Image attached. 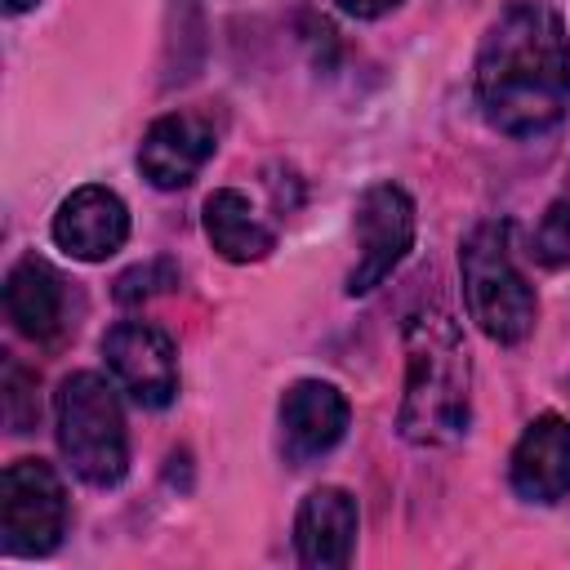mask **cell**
<instances>
[{
  "label": "cell",
  "mask_w": 570,
  "mask_h": 570,
  "mask_svg": "<svg viewBox=\"0 0 570 570\" xmlns=\"http://www.w3.org/2000/svg\"><path fill=\"white\" fill-rule=\"evenodd\" d=\"M476 107L508 138L548 134L570 107V36L543 0L499 9L476 49Z\"/></svg>",
  "instance_id": "6da1fadb"
},
{
  "label": "cell",
  "mask_w": 570,
  "mask_h": 570,
  "mask_svg": "<svg viewBox=\"0 0 570 570\" xmlns=\"http://www.w3.org/2000/svg\"><path fill=\"white\" fill-rule=\"evenodd\" d=\"M472 410V361L459 321L423 303L405 316V396L396 432L410 445H454L468 432Z\"/></svg>",
  "instance_id": "7a4b0ae2"
},
{
  "label": "cell",
  "mask_w": 570,
  "mask_h": 570,
  "mask_svg": "<svg viewBox=\"0 0 570 570\" xmlns=\"http://www.w3.org/2000/svg\"><path fill=\"white\" fill-rule=\"evenodd\" d=\"M53 419H58V445L71 472L98 490L120 485V476L129 472V432H125V410L116 387L102 374L80 370L62 379L53 396Z\"/></svg>",
  "instance_id": "3957f363"
},
{
  "label": "cell",
  "mask_w": 570,
  "mask_h": 570,
  "mask_svg": "<svg viewBox=\"0 0 570 570\" xmlns=\"http://www.w3.org/2000/svg\"><path fill=\"white\" fill-rule=\"evenodd\" d=\"M459 272H463L468 312L490 343L512 347V343L530 338L539 303H534L530 281L521 276V267L508 254V223L472 227V236L459 249Z\"/></svg>",
  "instance_id": "277c9868"
},
{
  "label": "cell",
  "mask_w": 570,
  "mask_h": 570,
  "mask_svg": "<svg viewBox=\"0 0 570 570\" xmlns=\"http://www.w3.org/2000/svg\"><path fill=\"white\" fill-rule=\"evenodd\" d=\"M67 530V490L45 459H13L0 476V534L13 557H45Z\"/></svg>",
  "instance_id": "5b68a950"
},
{
  "label": "cell",
  "mask_w": 570,
  "mask_h": 570,
  "mask_svg": "<svg viewBox=\"0 0 570 570\" xmlns=\"http://www.w3.org/2000/svg\"><path fill=\"white\" fill-rule=\"evenodd\" d=\"M356 267L347 272V294H370L383 285L414 245V200L396 183H374L356 200Z\"/></svg>",
  "instance_id": "8992f818"
},
{
  "label": "cell",
  "mask_w": 570,
  "mask_h": 570,
  "mask_svg": "<svg viewBox=\"0 0 570 570\" xmlns=\"http://www.w3.org/2000/svg\"><path fill=\"white\" fill-rule=\"evenodd\" d=\"M102 356L111 379L142 405V410H165L178 392V352L165 330L151 321H116L102 334Z\"/></svg>",
  "instance_id": "52a82bcc"
},
{
  "label": "cell",
  "mask_w": 570,
  "mask_h": 570,
  "mask_svg": "<svg viewBox=\"0 0 570 570\" xmlns=\"http://www.w3.org/2000/svg\"><path fill=\"white\" fill-rule=\"evenodd\" d=\"M214 147H218V134H214L209 116H200V111H169V116L147 125L142 142H138V169H142V178L151 187L178 191V187H187L205 169Z\"/></svg>",
  "instance_id": "ba28073f"
},
{
  "label": "cell",
  "mask_w": 570,
  "mask_h": 570,
  "mask_svg": "<svg viewBox=\"0 0 570 570\" xmlns=\"http://www.w3.org/2000/svg\"><path fill=\"white\" fill-rule=\"evenodd\" d=\"M347 396L334 383L298 379L281 396V445L289 463H312L330 454L347 432Z\"/></svg>",
  "instance_id": "9c48e42d"
},
{
  "label": "cell",
  "mask_w": 570,
  "mask_h": 570,
  "mask_svg": "<svg viewBox=\"0 0 570 570\" xmlns=\"http://www.w3.org/2000/svg\"><path fill=\"white\" fill-rule=\"evenodd\" d=\"M53 240L71 258L102 263L129 240V209H125V200L116 191H107L98 183L76 187L53 214Z\"/></svg>",
  "instance_id": "30bf717a"
},
{
  "label": "cell",
  "mask_w": 570,
  "mask_h": 570,
  "mask_svg": "<svg viewBox=\"0 0 570 570\" xmlns=\"http://www.w3.org/2000/svg\"><path fill=\"white\" fill-rule=\"evenodd\" d=\"M356 499L343 485H321L298 503L294 517V548L298 561L312 570H343L356 548Z\"/></svg>",
  "instance_id": "8fae6325"
},
{
  "label": "cell",
  "mask_w": 570,
  "mask_h": 570,
  "mask_svg": "<svg viewBox=\"0 0 570 570\" xmlns=\"http://www.w3.org/2000/svg\"><path fill=\"white\" fill-rule=\"evenodd\" d=\"M512 490L530 503H557L570 490V419L539 414L512 450Z\"/></svg>",
  "instance_id": "7c38bea8"
},
{
  "label": "cell",
  "mask_w": 570,
  "mask_h": 570,
  "mask_svg": "<svg viewBox=\"0 0 570 570\" xmlns=\"http://www.w3.org/2000/svg\"><path fill=\"white\" fill-rule=\"evenodd\" d=\"M4 312L18 334L36 343H53L67 330V281L45 258L27 254L4 276Z\"/></svg>",
  "instance_id": "4fadbf2b"
},
{
  "label": "cell",
  "mask_w": 570,
  "mask_h": 570,
  "mask_svg": "<svg viewBox=\"0 0 570 570\" xmlns=\"http://www.w3.org/2000/svg\"><path fill=\"white\" fill-rule=\"evenodd\" d=\"M205 236L227 263H258L276 249V232L254 214L249 196L236 187H218L205 200Z\"/></svg>",
  "instance_id": "5bb4252c"
},
{
  "label": "cell",
  "mask_w": 570,
  "mask_h": 570,
  "mask_svg": "<svg viewBox=\"0 0 570 570\" xmlns=\"http://www.w3.org/2000/svg\"><path fill=\"white\" fill-rule=\"evenodd\" d=\"M534 254L548 267H570V196L552 200L534 232Z\"/></svg>",
  "instance_id": "9a60e30c"
},
{
  "label": "cell",
  "mask_w": 570,
  "mask_h": 570,
  "mask_svg": "<svg viewBox=\"0 0 570 570\" xmlns=\"http://www.w3.org/2000/svg\"><path fill=\"white\" fill-rule=\"evenodd\" d=\"M169 285H178V267L169 258H147V263L116 276V303H142Z\"/></svg>",
  "instance_id": "2e32d148"
},
{
  "label": "cell",
  "mask_w": 570,
  "mask_h": 570,
  "mask_svg": "<svg viewBox=\"0 0 570 570\" xmlns=\"http://www.w3.org/2000/svg\"><path fill=\"white\" fill-rule=\"evenodd\" d=\"M343 13H352V18H383L387 9H396L401 0H334Z\"/></svg>",
  "instance_id": "e0dca14e"
},
{
  "label": "cell",
  "mask_w": 570,
  "mask_h": 570,
  "mask_svg": "<svg viewBox=\"0 0 570 570\" xmlns=\"http://www.w3.org/2000/svg\"><path fill=\"white\" fill-rule=\"evenodd\" d=\"M31 4H40V0H4L9 13H22V9H31Z\"/></svg>",
  "instance_id": "ac0fdd59"
}]
</instances>
